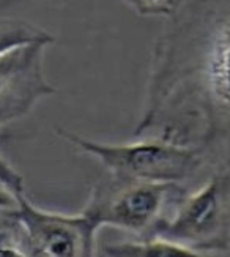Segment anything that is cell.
Instances as JSON below:
<instances>
[{"label": "cell", "instance_id": "cell-9", "mask_svg": "<svg viewBox=\"0 0 230 257\" xmlns=\"http://www.w3.org/2000/svg\"><path fill=\"white\" fill-rule=\"evenodd\" d=\"M5 244L30 246L29 232L18 210H0V246Z\"/></svg>", "mask_w": 230, "mask_h": 257}, {"label": "cell", "instance_id": "cell-5", "mask_svg": "<svg viewBox=\"0 0 230 257\" xmlns=\"http://www.w3.org/2000/svg\"><path fill=\"white\" fill-rule=\"evenodd\" d=\"M46 46L32 43L0 55V126L27 115L40 99L56 93L45 76Z\"/></svg>", "mask_w": 230, "mask_h": 257}, {"label": "cell", "instance_id": "cell-11", "mask_svg": "<svg viewBox=\"0 0 230 257\" xmlns=\"http://www.w3.org/2000/svg\"><path fill=\"white\" fill-rule=\"evenodd\" d=\"M0 178L13 189V191H16L18 194H23L26 193L24 191V180L23 177L19 175V172L15 169V167L7 163L2 156H0Z\"/></svg>", "mask_w": 230, "mask_h": 257}, {"label": "cell", "instance_id": "cell-7", "mask_svg": "<svg viewBox=\"0 0 230 257\" xmlns=\"http://www.w3.org/2000/svg\"><path fill=\"white\" fill-rule=\"evenodd\" d=\"M103 254L106 257H219L194 251L164 237L107 243L103 246Z\"/></svg>", "mask_w": 230, "mask_h": 257}, {"label": "cell", "instance_id": "cell-6", "mask_svg": "<svg viewBox=\"0 0 230 257\" xmlns=\"http://www.w3.org/2000/svg\"><path fill=\"white\" fill-rule=\"evenodd\" d=\"M18 213L30 241L52 257H95L100 227L84 211L78 215L43 210L26 196H18Z\"/></svg>", "mask_w": 230, "mask_h": 257}, {"label": "cell", "instance_id": "cell-10", "mask_svg": "<svg viewBox=\"0 0 230 257\" xmlns=\"http://www.w3.org/2000/svg\"><path fill=\"white\" fill-rule=\"evenodd\" d=\"M140 16H170L178 0H123Z\"/></svg>", "mask_w": 230, "mask_h": 257}, {"label": "cell", "instance_id": "cell-2", "mask_svg": "<svg viewBox=\"0 0 230 257\" xmlns=\"http://www.w3.org/2000/svg\"><path fill=\"white\" fill-rule=\"evenodd\" d=\"M188 191L181 183L144 182L109 174L98 182L84 213L98 227H114L137 238L158 237Z\"/></svg>", "mask_w": 230, "mask_h": 257}, {"label": "cell", "instance_id": "cell-13", "mask_svg": "<svg viewBox=\"0 0 230 257\" xmlns=\"http://www.w3.org/2000/svg\"><path fill=\"white\" fill-rule=\"evenodd\" d=\"M0 257H29V246L5 244V246H0Z\"/></svg>", "mask_w": 230, "mask_h": 257}, {"label": "cell", "instance_id": "cell-14", "mask_svg": "<svg viewBox=\"0 0 230 257\" xmlns=\"http://www.w3.org/2000/svg\"><path fill=\"white\" fill-rule=\"evenodd\" d=\"M29 257H52L49 255L46 251H43L41 248H38L37 244H34L30 241V246H29Z\"/></svg>", "mask_w": 230, "mask_h": 257}, {"label": "cell", "instance_id": "cell-8", "mask_svg": "<svg viewBox=\"0 0 230 257\" xmlns=\"http://www.w3.org/2000/svg\"><path fill=\"white\" fill-rule=\"evenodd\" d=\"M56 41V37L29 21L0 18V55L19 46L32 43L49 44Z\"/></svg>", "mask_w": 230, "mask_h": 257}, {"label": "cell", "instance_id": "cell-3", "mask_svg": "<svg viewBox=\"0 0 230 257\" xmlns=\"http://www.w3.org/2000/svg\"><path fill=\"white\" fill-rule=\"evenodd\" d=\"M57 133L100 161L109 174L144 182L181 183L206 164L200 150L159 136L128 144H103L57 128Z\"/></svg>", "mask_w": 230, "mask_h": 257}, {"label": "cell", "instance_id": "cell-1", "mask_svg": "<svg viewBox=\"0 0 230 257\" xmlns=\"http://www.w3.org/2000/svg\"><path fill=\"white\" fill-rule=\"evenodd\" d=\"M169 18L134 134L189 145L230 172V0H178Z\"/></svg>", "mask_w": 230, "mask_h": 257}, {"label": "cell", "instance_id": "cell-4", "mask_svg": "<svg viewBox=\"0 0 230 257\" xmlns=\"http://www.w3.org/2000/svg\"><path fill=\"white\" fill-rule=\"evenodd\" d=\"M194 251L214 254L230 249V172L216 171L188 193L161 235Z\"/></svg>", "mask_w": 230, "mask_h": 257}, {"label": "cell", "instance_id": "cell-12", "mask_svg": "<svg viewBox=\"0 0 230 257\" xmlns=\"http://www.w3.org/2000/svg\"><path fill=\"white\" fill-rule=\"evenodd\" d=\"M18 193L0 178V210H18Z\"/></svg>", "mask_w": 230, "mask_h": 257}]
</instances>
